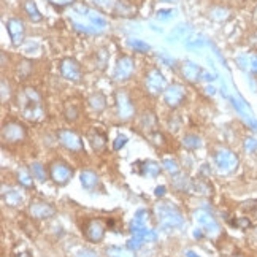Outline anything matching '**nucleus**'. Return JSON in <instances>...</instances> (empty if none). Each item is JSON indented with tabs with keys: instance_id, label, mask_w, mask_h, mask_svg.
I'll use <instances>...</instances> for the list:
<instances>
[{
	"instance_id": "nucleus-40",
	"label": "nucleus",
	"mask_w": 257,
	"mask_h": 257,
	"mask_svg": "<svg viewBox=\"0 0 257 257\" xmlns=\"http://www.w3.org/2000/svg\"><path fill=\"white\" fill-rule=\"evenodd\" d=\"M30 70H32L30 62H29V61H22V62L19 64V67H18V75L21 76V78H25V76H27V75L30 73Z\"/></svg>"
},
{
	"instance_id": "nucleus-39",
	"label": "nucleus",
	"mask_w": 257,
	"mask_h": 257,
	"mask_svg": "<svg viewBox=\"0 0 257 257\" xmlns=\"http://www.w3.org/2000/svg\"><path fill=\"white\" fill-rule=\"evenodd\" d=\"M18 178H19V183H21L24 187H32V178H30V175H29L25 170H19Z\"/></svg>"
},
{
	"instance_id": "nucleus-41",
	"label": "nucleus",
	"mask_w": 257,
	"mask_h": 257,
	"mask_svg": "<svg viewBox=\"0 0 257 257\" xmlns=\"http://www.w3.org/2000/svg\"><path fill=\"white\" fill-rule=\"evenodd\" d=\"M126 143H127V136L126 135H118L116 138H115V141H113V148L116 151H119L121 148L126 146Z\"/></svg>"
},
{
	"instance_id": "nucleus-51",
	"label": "nucleus",
	"mask_w": 257,
	"mask_h": 257,
	"mask_svg": "<svg viewBox=\"0 0 257 257\" xmlns=\"http://www.w3.org/2000/svg\"><path fill=\"white\" fill-rule=\"evenodd\" d=\"M151 138H152V140H156V141H154L156 144H164V136H162L160 133H157V132L154 133V135L151 136Z\"/></svg>"
},
{
	"instance_id": "nucleus-46",
	"label": "nucleus",
	"mask_w": 257,
	"mask_h": 257,
	"mask_svg": "<svg viewBox=\"0 0 257 257\" xmlns=\"http://www.w3.org/2000/svg\"><path fill=\"white\" fill-rule=\"evenodd\" d=\"M75 257H99L96 251H92V250H81L75 254Z\"/></svg>"
},
{
	"instance_id": "nucleus-18",
	"label": "nucleus",
	"mask_w": 257,
	"mask_h": 257,
	"mask_svg": "<svg viewBox=\"0 0 257 257\" xmlns=\"http://www.w3.org/2000/svg\"><path fill=\"white\" fill-rule=\"evenodd\" d=\"M183 75L187 81L191 83H195L202 80V68L197 65L195 62H191V61H186L183 64Z\"/></svg>"
},
{
	"instance_id": "nucleus-27",
	"label": "nucleus",
	"mask_w": 257,
	"mask_h": 257,
	"mask_svg": "<svg viewBox=\"0 0 257 257\" xmlns=\"http://www.w3.org/2000/svg\"><path fill=\"white\" fill-rule=\"evenodd\" d=\"M107 257H135V254L130 250H123V248H118V246H110L107 250Z\"/></svg>"
},
{
	"instance_id": "nucleus-11",
	"label": "nucleus",
	"mask_w": 257,
	"mask_h": 257,
	"mask_svg": "<svg viewBox=\"0 0 257 257\" xmlns=\"http://www.w3.org/2000/svg\"><path fill=\"white\" fill-rule=\"evenodd\" d=\"M6 30H8V35L11 38L13 46H21V43L24 41L25 37V27H24V22L18 18H11L6 21Z\"/></svg>"
},
{
	"instance_id": "nucleus-36",
	"label": "nucleus",
	"mask_w": 257,
	"mask_h": 257,
	"mask_svg": "<svg viewBox=\"0 0 257 257\" xmlns=\"http://www.w3.org/2000/svg\"><path fill=\"white\" fill-rule=\"evenodd\" d=\"M175 16V10H171V8H164V10H159L156 18L159 21H170L171 18Z\"/></svg>"
},
{
	"instance_id": "nucleus-31",
	"label": "nucleus",
	"mask_w": 257,
	"mask_h": 257,
	"mask_svg": "<svg viewBox=\"0 0 257 257\" xmlns=\"http://www.w3.org/2000/svg\"><path fill=\"white\" fill-rule=\"evenodd\" d=\"M162 167H164L170 175H178L179 173V165L173 159H164L162 160Z\"/></svg>"
},
{
	"instance_id": "nucleus-44",
	"label": "nucleus",
	"mask_w": 257,
	"mask_h": 257,
	"mask_svg": "<svg viewBox=\"0 0 257 257\" xmlns=\"http://www.w3.org/2000/svg\"><path fill=\"white\" fill-rule=\"evenodd\" d=\"M51 5L54 6H59V8H64V6H68V5H75V0H48Z\"/></svg>"
},
{
	"instance_id": "nucleus-15",
	"label": "nucleus",
	"mask_w": 257,
	"mask_h": 257,
	"mask_svg": "<svg viewBox=\"0 0 257 257\" xmlns=\"http://www.w3.org/2000/svg\"><path fill=\"white\" fill-rule=\"evenodd\" d=\"M84 235L92 243H100L105 237V226L97 219H91L84 226Z\"/></svg>"
},
{
	"instance_id": "nucleus-22",
	"label": "nucleus",
	"mask_w": 257,
	"mask_h": 257,
	"mask_svg": "<svg viewBox=\"0 0 257 257\" xmlns=\"http://www.w3.org/2000/svg\"><path fill=\"white\" fill-rule=\"evenodd\" d=\"M88 104L94 111H96V113H102V111L107 108V99L102 92H96L89 97Z\"/></svg>"
},
{
	"instance_id": "nucleus-38",
	"label": "nucleus",
	"mask_w": 257,
	"mask_h": 257,
	"mask_svg": "<svg viewBox=\"0 0 257 257\" xmlns=\"http://www.w3.org/2000/svg\"><path fill=\"white\" fill-rule=\"evenodd\" d=\"M148 219H149V213L146 210H138V211L135 213V216H133L132 221L138 222V224H144V226H146Z\"/></svg>"
},
{
	"instance_id": "nucleus-13",
	"label": "nucleus",
	"mask_w": 257,
	"mask_h": 257,
	"mask_svg": "<svg viewBox=\"0 0 257 257\" xmlns=\"http://www.w3.org/2000/svg\"><path fill=\"white\" fill-rule=\"evenodd\" d=\"M135 70V62L132 57L128 56H123L121 59L118 61L116 68H115V80L116 81H126L132 76Z\"/></svg>"
},
{
	"instance_id": "nucleus-52",
	"label": "nucleus",
	"mask_w": 257,
	"mask_h": 257,
	"mask_svg": "<svg viewBox=\"0 0 257 257\" xmlns=\"http://www.w3.org/2000/svg\"><path fill=\"white\" fill-rule=\"evenodd\" d=\"M165 191H167V187L165 186H159V187H156V197H164L165 195Z\"/></svg>"
},
{
	"instance_id": "nucleus-7",
	"label": "nucleus",
	"mask_w": 257,
	"mask_h": 257,
	"mask_svg": "<svg viewBox=\"0 0 257 257\" xmlns=\"http://www.w3.org/2000/svg\"><path fill=\"white\" fill-rule=\"evenodd\" d=\"M116 107H118V116L121 121H128L132 119L135 115V108L128 94L124 91H118L116 92Z\"/></svg>"
},
{
	"instance_id": "nucleus-25",
	"label": "nucleus",
	"mask_w": 257,
	"mask_h": 257,
	"mask_svg": "<svg viewBox=\"0 0 257 257\" xmlns=\"http://www.w3.org/2000/svg\"><path fill=\"white\" fill-rule=\"evenodd\" d=\"M194 194H200V195H210L211 194V187L210 184L205 181V179H195L191 183V191Z\"/></svg>"
},
{
	"instance_id": "nucleus-47",
	"label": "nucleus",
	"mask_w": 257,
	"mask_h": 257,
	"mask_svg": "<svg viewBox=\"0 0 257 257\" xmlns=\"http://www.w3.org/2000/svg\"><path fill=\"white\" fill-rule=\"evenodd\" d=\"M187 48H200L203 45V40L200 38H194V40H187Z\"/></svg>"
},
{
	"instance_id": "nucleus-3",
	"label": "nucleus",
	"mask_w": 257,
	"mask_h": 257,
	"mask_svg": "<svg viewBox=\"0 0 257 257\" xmlns=\"http://www.w3.org/2000/svg\"><path fill=\"white\" fill-rule=\"evenodd\" d=\"M156 214H157V221L160 227L164 230H173V229H179L183 226V214L179 211L175 205L171 203H160L156 207Z\"/></svg>"
},
{
	"instance_id": "nucleus-10",
	"label": "nucleus",
	"mask_w": 257,
	"mask_h": 257,
	"mask_svg": "<svg viewBox=\"0 0 257 257\" xmlns=\"http://www.w3.org/2000/svg\"><path fill=\"white\" fill-rule=\"evenodd\" d=\"M61 75L68 81L78 83V81H81V67L75 59L67 57L61 62Z\"/></svg>"
},
{
	"instance_id": "nucleus-1",
	"label": "nucleus",
	"mask_w": 257,
	"mask_h": 257,
	"mask_svg": "<svg viewBox=\"0 0 257 257\" xmlns=\"http://www.w3.org/2000/svg\"><path fill=\"white\" fill-rule=\"evenodd\" d=\"M70 22L75 30L96 35L102 33L107 29V19L99 11L86 5H75L73 11L70 13Z\"/></svg>"
},
{
	"instance_id": "nucleus-23",
	"label": "nucleus",
	"mask_w": 257,
	"mask_h": 257,
	"mask_svg": "<svg viewBox=\"0 0 257 257\" xmlns=\"http://www.w3.org/2000/svg\"><path fill=\"white\" fill-rule=\"evenodd\" d=\"M140 168H141V175H144V176L156 178L160 173V165L154 160H144Z\"/></svg>"
},
{
	"instance_id": "nucleus-28",
	"label": "nucleus",
	"mask_w": 257,
	"mask_h": 257,
	"mask_svg": "<svg viewBox=\"0 0 257 257\" xmlns=\"http://www.w3.org/2000/svg\"><path fill=\"white\" fill-rule=\"evenodd\" d=\"M189 25H178V27L170 33L168 35V41H176V40H183V38H186V35L187 33H189Z\"/></svg>"
},
{
	"instance_id": "nucleus-30",
	"label": "nucleus",
	"mask_w": 257,
	"mask_h": 257,
	"mask_svg": "<svg viewBox=\"0 0 257 257\" xmlns=\"http://www.w3.org/2000/svg\"><path fill=\"white\" fill-rule=\"evenodd\" d=\"M30 171H32V176L38 179V181H45L46 179V170L40 164V162H33V164L30 165Z\"/></svg>"
},
{
	"instance_id": "nucleus-17",
	"label": "nucleus",
	"mask_w": 257,
	"mask_h": 257,
	"mask_svg": "<svg viewBox=\"0 0 257 257\" xmlns=\"http://www.w3.org/2000/svg\"><path fill=\"white\" fill-rule=\"evenodd\" d=\"M88 141L91 143L92 149L96 152H102L107 148V136L100 130H97V128H92V130L88 132Z\"/></svg>"
},
{
	"instance_id": "nucleus-19",
	"label": "nucleus",
	"mask_w": 257,
	"mask_h": 257,
	"mask_svg": "<svg viewBox=\"0 0 257 257\" xmlns=\"http://www.w3.org/2000/svg\"><path fill=\"white\" fill-rule=\"evenodd\" d=\"M237 64L243 68V70L250 73H257V54L250 53V54H242L237 57Z\"/></svg>"
},
{
	"instance_id": "nucleus-14",
	"label": "nucleus",
	"mask_w": 257,
	"mask_h": 257,
	"mask_svg": "<svg viewBox=\"0 0 257 257\" xmlns=\"http://www.w3.org/2000/svg\"><path fill=\"white\" fill-rule=\"evenodd\" d=\"M29 213H30V216L33 219H49L56 214V208L53 207V205L46 203V202L35 200V202L30 203Z\"/></svg>"
},
{
	"instance_id": "nucleus-54",
	"label": "nucleus",
	"mask_w": 257,
	"mask_h": 257,
	"mask_svg": "<svg viewBox=\"0 0 257 257\" xmlns=\"http://www.w3.org/2000/svg\"><path fill=\"white\" fill-rule=\"evenodd\" d=\"M207 91H208V94H211V96H213L214 92H216V89H214L213 86H211V88H207Z\"/></svg>"
},
{
	"instance_id": "nucleus-26",
	"label": "nucleus",
	"mask_w": 257,
	"mask_h": 257,
	"mask_svg": "<svg viewBox=\"0 0 257 257\" xmlns=\"http://www.w3.org/2000/svg\"><path fill=\"white\" fill-rule=\"evenodd\" d=\"M183 146L186 149H191V151H195V149H199L202 148V138L200 136H197V135H186L184 138H183Z\"/></svg>"
},
{
	"instance_id": "nucleus-29",
	"label": "nucleus",
	"mask_w": 257,
	"mask_h": 257,
	"mask_svg": "<svg viewBox=\"0 0 257 257\" xmlns=\"http://www.w3.org/2000/svg\"><path fill=\"white\" fill-rule=\"evenodd\" d=\"M128 46H130L132 49H135L136 53H148V51L151 49V46L148 45L146 41L138 40V38H130V40H128Z\"/></svg>"
},
{
	"instance_id": "nucleus-24",
	"label": "nucleus",
	"mask_w": 257,
	"mask_h": 257,
	"mask_svg": "<svg viewBox=\"0 0 257 257\" xmlns=\"http://www.w3.org/2000/svg\"><path fill=\"white\" fill-rule=\"evenodd\" d=\"M24 10H25V13H27L29 19H30L32 22H40V21H43V16H41V13L38 11L37 5L33 3L32 0H27V2L24 3Z\"/></svg>"
},
{
	"instance_id": "nucleus-8",
	"label": "nucleus",
	"mask_w": 257,
	"mask_h": 257,
	"mask_svg": "<svg viewBox=\"0 0 257 257\" xmlns=\"http://www.w3.org/2000/svg\"><path fill=\"white\" fill-rule=\"evenodd\" d=\"M2 138L8 143H19L25 138V127L16 121H10L2 127Z\"/></svg>"
},
{
	"instance_id": "nucleus-43",
	"label": "nucleus",
	"mask_w": 257,
	"mask_h": 257,
	"mask_svg": "<svg viewBox=\"0 0 257 257\" xmlns=\"http://www.w3.org/2000/svg\"><path fill=\"white\" fill-rule=\"evenodd\" d=\"M10 84L6 83L5 78H2V102H6L8 99H10Z\"/></svg>"
},
{
	"instance_id": "nucleus-45",
	"label": "nucleus",
	"mask_w": 257,
	"mask_h": 257,
	"mask_svg": "<svg viewBox=\"0 0 257 257\" xmlns=\"http://www.w3.org/2000/svg\"><path fill=\"white\" fill-rule=\"evenodd\" d=\"M243 210H248V211H251L253 216L257 219V203L256 202H250V203H245L243 205Z\"/></svg>"
},
{
	"instance_id": "nucleus-34",
	"label": "nucleus",
	"mask_w": 257,
	"mask_h": 257,
	"mask_svg": "<svg viewBox=\"0 0 257 257\" xmlns=\"http://www.w3.org/2000/svg\"><path fill=\"white\" fill-rule=\"evenodd\" d=\"M64 115H65L67 121H76L78 116H80V111H78V108H76L75 105H67Z\"/></svg>"
},
{
	"instance_id": "nucleus-35",
	"label": "nucleus",
	"mask_w": 257,
	"mask_h": 257,
	"mask_svg": "<svg viewBox=\"0 0 257 257\" xmlns=\"http://www.w3.org/2000/svg\"><path fill=\"white\" fill-rule=\"evenodd\" d=\"M115 11H116L119 16H130V13H132V6L127 8V3L124 2V0H118V2H116V6H115Z\"/></svg>"
},
{
	"instance_id": "nucleus-32",
	"label": "nucleus",
	"mask_w": 257,
	"mask_h": 257,
	"mask_svg": "<svg viewBox=\"0 0 257 257\" xmlns=\"http://www.w3.org/2000/svg\"><path fill=\"white\" fill-rule=\"evenodd\" d=\"M141 126L144 128H149V130H152V128L156 127V116H154L152 113H144L141 116Z\"/></svg>"
},
{
	"instance_id": "nucleus-42",
	"label": "nucleus",
	"mask_w": 257,
	"mask_h": 257,
	"mask_svg": "<svg viewBox=\"0 0 257 257\" xmlns=\"http://www.w3.org/2000/svg\"><path fill=\"white\" fill-rule=\"evenodd\" d=\"M245 149L248 152H254L257 149V140L253 138V136H248V138L245 140Z\"/></svg>"
},
{
	"instance_id": "nucleus-9",
	"label": "nucleus",
	"mask_w": 257,
	"mask_h": 257,
	"mask_svg": "<svg viewBox=\"0 0 257 257\" xmlns=\"http://www.w3.org/2000/svg\"><path fill=\"white\" fill-rule=\"evenodd\" d=\"M146 89L151 96H159L160 92H165L167 89V80L165 76L160 73V70L154 68L146 75Z\"/></svg>"
},
{
	"instance_id": "nucleus-48",
	"label": "nucleus",
	"mask_w": 257,
	"mask_h": 257,
	"mask_svg": "<svg viewBox=\"0 0 257 257\" xmlns=\"http://www.w3.org/2000/svg\"><path fill=\"white\" fill-rule=\"evenodd\" d=\"M91 2H94V3L102 6V8H110L111 3H113V0H91Z\"/></svg>"
},
{
	"instance_id": "nucleus-16",
	"label": "nucleus",
	"mask_w": 257,
	"mask_h": 257,
	"mask_svg": "<svg viewBox=\"0 0 257 257\" xmlns=\"http://www.w3.org/2000/svg\"><path fill=\"white\" fill-rule=\"evenodd\" d=\"M59 141H61L62 146H65L70 151H83V141L81 136L73 132V130H61L59 132Z\"/></svg>"
},
{
	"instance_id": "nucleus-56",
	"label": "nucleus",
	"mask_w": 257,
	"mask_h": 257,
	"mask_svg": "<svg viewBox=\"0 0 257 257\" xmlns=\"http://www.w3.org/2000/svg\"><path fill=\"white\" fill-rule=\"evenodd\" d=\"M256 19H257V10H256Z\"/></svg>"
},
{
	"instance_id": "nucleus-50",
	"label": "nucleus",
	"mask_w": 257,
	"mask_h": 257,
	"mask_svg": "<svg viewBox=\"0 0 257 257\" xmlns=\"http://www.w3.org/2000/svg\"><path fill=\"white\" fill-rule=\"evenodd\" d=\"M159 59H160V61L164 62L165 65H168V67L175 65V59H170V57H167L165 54H160V56H159Z\"/></svg>"
},
{
	"instance_id": "nucleus-20",
	"label": "nucleus",
	"mask_w": 257,
	"mask_h": 257,
	"mask_svg": "<svg viewBox=\"0 0 257 257\" xmlns=\"http://www.w3.org/2000/svg\"><path fill=\"white\" fill-rule=\"evenodd\" d=\"M3 200L8 207H19V205L24 202V194L19 189H14V187H10V189H3Z\"/></svg>"
},
{
	"instance_id": "nucleus-53",
	"label": "nucleus",
	"mask_w": 257,
	"mask_h": 257,
	"mask_svg": "<svg viewBox=\"0 0 257 257\" xmlns=\"http://www.w3.org/2000/svg\"><path fill=\"white\" fill-rule=\"evenodd\" d=\"M186 257H200V256H197L192 250H187L186 251Z\"/></svg>"
},
{
	"instance_id": "nucleus-49",
	"label": "nucleus",
	"mask_w": 257,
	"mask_h": 257,
	"mask_svg": "<svg viewBox=\"0 0 257 257\" xmlns=\"http://www.w3.org/2000/svg\"><path fill=\"white\" fill-rule=\"evenodd\" d=\"M202 80L205 81H213V80H216V73H210L207 70H202Z\"/></svg>"
},
{
	"instance_id": "nucleus-12",
	"label": "nucleus",
	"mask_w": 257,
	"mask_h": 257,
	"mask_svg": "<svg viewBox=\"0 0 257 257\" xmlns=\"http://www.w3.org/2000/svg\"><path fill=\"white\" fill-rule=\"evenodd\" d=\"M186 97V91L181 84H171L165 89L164 92V100L165 104L171 108H176L183 104V100Z\"/></svg>"
},
{
	"instance_id": "nucleus-37",
	"label": "nucleus",
	"mask_w": 257,
	"mask_h": 257,
	"mask_svg": "<svg viewBox=\"0 0 257 257\" xmlns=\"http://www.w3.org/2000/svg\"><path fill=\"white\" fill-rule=\"evenodd\" d=\"M211 18L216 21H224L229 18V11L224 8H214V10H211Z\"/></svg>"
},
{
	"instance_id": "nucleus-2",
	"label": "nucleus",
	"mask_w": 257,
	"mask_h": 257,
	"mask_svg": "<svg viewBox=\"0 0 257 257\" xmlns=\"http://www.w3.org/2000/svg\"><path fill=\"white\" fill-rule=\"evenodd\" d=\"M18 107L22 116L32 123H40L45 118V107H43L41 96L33 88H25L19 92Z\"/></svg>"
},
{
	"instance_id": "nucleus-55",
	"label": "nucleus",
	"mask_w": 257,
	"mask_h": 257,
	"mask_svg": "<svg viewBox=\"0 0 257 257\" xmlns=\"http://www.w3.org/2000/svg\"><path fill=\"white\" fill-rule=\"evenodd\" d=\"M18 257H29L27 254H21V256H18Z\"/></svg>"
},
{
	"instance_id": "nucleus-33",
	"label": "nucleus",
	"mask_w": 257,
	"mask_h": 257,
	"mask_svg": "<svg viewBox=\"0 0 257 257\" xmlns=\"http://www.w3.org/2000/svg\"><path fill=\"white\" fill-rule=\"evenodd\" d=\"M144 243H146V242H144L143 238H140V237H133V235H132V238L127 242V250H130V251H138Z\"/></svg>"
},
{
	"instance_id": "nucleus-5",
	"label": "nucleus",
	"mask_w": 257,
	"mask_h": 257,
	"mask_svg": "<svg viewBox=\"0 0 257 257\" xmlns=\"http://www.w3.org/2000/svg\"><path fill=\"white\" fill-rule=\"evenodd\" d=\"M194 216H195V221H197V224H199V227L203 230V234H207L210 237H218L219 235L221 227H219L218 221L214 219V216L210 211L197 210L194 213Z\"/></svg>"
},
{
	"instance_id": "nucleus-21",
	"label": "nucleus",
	"mask_w": 257,
	"mask_h": 257,
	"mask_svg": "<svg viewBox=\"0 0 257 257\" xmlns=\"http://www.w3.org/2000/svg\"><path fill=\"white\" fill-rule=\"evenodd\" d=\"M80 179H81V184L84 189H88V191H92L94 187H96L99 184V176L94 173V171L91 170H84L81 171V175H80Z\"/></svg>"
},
{
	"instance_id": "nucleus-4",
	"label": "nucleus",
	"mask_w": 257,
	"mask_h": 257,
	"mask_svg": "<svg viewBox=\"0 0 257 257\" xmlns=\"http://www.w3.org/2000/svg\"><path fill=\"white\" fill-rule=\"evenodd\" d=\"M214 164H216L219 173L229 175L235 171V168L238 167V156L227 148H221L214 154Z\"/></svg>"
},
{
	"instance_id": "nucleus-6",
	"label": "nucleus",
	"mask_w": 257,
	"mask_h": 257,
	"mask_svg": "<svg viewBox=\"0 0 257 257\" xmlns=\"http://www.w3.org/2000/svg\"><path fill=\"white\" fill-rule=\"evenodd\" d=\"M49 175H51V179H53V181H54L56 184H59V186H65V184L72 179V176H73V170H72L70 165L65 164V162H62V160H56V162H53V164H51V167H49Z\"/></svg>"
}]
</instances>
